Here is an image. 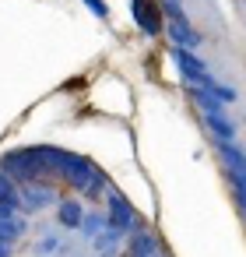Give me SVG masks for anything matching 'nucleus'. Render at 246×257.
I'll return each instance as SVG.
<instances>
[{
    "label": "nucleus",
    "instance_id": "nucleus-1",
    "mask_svg": "<svg viewBox=\"0 0 246 257\" xmlns=\"http://www.w3.org/2000/svg\"><path fill=\"white\" fill-rule=\"evenodd\" d=\"M134 18L148 29V32H158V18L151 11V0H134Z\"/></svg>",
    "mask_w": 246,
    "mask_h": 257
},
{
    "label": "nucleus",
    "instance_id": "nucleus-2",
    "mask_svg": "<svg viewBox=\"0 0 246 257\" xmlns=\"http://www.w3.org/2000/svg\"><path fill=\"white\" fill-rule=\"evenodd\" d=\"M60 218H64L67 225H74V222H78V208H74V204H64V211H60Z\"/></svg>",
    "mask_w": 246,
    "mask_h": 257
},
{
    "label": "nucleus",
    "instance_id": "nucleus-3",
    "mask_svg": "<svg viewBox=\"0 0 246 257\" xmlns=\"http://www.w3.org/2000/svg\"><path fill=\"white\" fill-rule=\"evenodd\" d=\"M88 4H92V11H95V15H106V8L99 4V0H88Z\"/></svg>",
    "mask_w": 246,
    "mask_h": 257
}]
</instances>
